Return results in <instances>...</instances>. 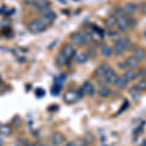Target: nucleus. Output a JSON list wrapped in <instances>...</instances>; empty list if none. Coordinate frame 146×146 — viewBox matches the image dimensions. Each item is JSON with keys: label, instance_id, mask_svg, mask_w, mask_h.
Listing matches in <instances>:
<instances>
[{"label": "nucleus", "instance_id": "obj_1", "mask_svg": "<svg viewBox=\"0 0 146 146\" xmlns=\"http://www.w3.org/2000/svg\"><path fill=\"white\" fill-rule=\"evenodd\" d=\"M27 28L30 33L39 34V33H42L47 27L40 22V20H33L27 25Z\"/></svg>", "mask_w": 146, "mask_h": 146}, {"label": "nucleus", "instance_id": "obj_2", "mask_svg": "<svg viewBox=\"0 0 146 146\" xmlns=\"http://www.w3.org/2000/svg\"><path fill=\"white\" fill-rule=\"evenodd\" d=\"M51 142L53 143L54 146H62L66 142V137L62 135V133H53L51 135Z\"/></svg>", "mask_w": 146, "mask_h": 146}, {"label": "nucleus", "instance_id": "obj_3", "mask_svg": "<svg viewBox=\"0 0 146 146\" xmlns=\"http://www.w3.org/2000/svg\"><path fill=\"white\" fill-rule=\"evenodd\" d=\"M62 53L66 56V58L68 60H71V58H74L76 56V51H75V48L73 47L72 44L70 43H65L63 44L62 47Z\"/></svg>", "mask_w": 146, "mask_h": 146}, {"label": "nucleus", "instance_id": "obj_4", "mask_svg": "<svg viewBox=\"0 0 146 146\" xmlns=\"http://www.w3.org/2000/svg\"><path fill=\"white\" fill-rule=\"evenodd\" d=\"M62 98L65 103H67V104H72V103H75L79 100V96H78L77 92L70 90V91H66L63 94Z\"/></svg>", "mask_w": 146, "mask_h": 146}, {"label": "nucleus", "instance_id": "obj_5", "mask_svg": "<svg viewBox=\"0 0 146 146\" xmlns=\"http://www.w3.org/2000/svg\"><path fill=\"white\" fill-rule=\"evenodd\" d=\"M117 78H118V75H117L116 71L113 68L109 67V69L107 70V72L104 75V79H105L104 81L109 85H115L117 81Z\"/></svg>", "mask_w": 146, "mask_h": 146}, {"label": "nucleus", "instance_id": "obj_6", "mask_svg": "<svg viewBox=\"0 0 146 146\" xmlns=\"http://www.w3.org/2000/svg\"><path fill=\"white\" fill-rule=\"evenodd\" d=\"M71 42L73 45L77 46V47H82L85 46V42H84V38H83V34L82 32H74V33L71 34Z\"/></svg>", "mask_w": 146, "mask_h": 146}, {"label": "nucleus", "instance_id": "obj_7", "mask_svg": "<svg viewBox=\"0 0 146 146\" xmlns=\"http://www.w3.org/2000/svg\"><path fill=\"white\" fill-rule=\"evenodd\" d=\"M109 63L107 62H101L100 64L98 65V67L95 70V76L101 78V77H104L105 73L107 72V70L109 69Z\"/></svg>", "mask_w": 146, "mask_h": 146}, {"label": "nucleus", "instance_id": "obj_8", "mask_svg": "<svg viewBox=\"0 0 146 146\" xmlns=\"http://www.w3.org/2000/svg\"><path fill=\"white\" fill-rule=\"evenodd\" d=\"M117 28L119 29V31L121 32H128L129 29V23H128V20H127L126 16L125 17H122V18H118L117 19Z\"/></svg>", "mask_w": 146, "mask_h": 146}, {"label": "nucleus", "instance_id": "obj_9", "mask_svg": "<svg viewBox=\"0 0 146 146\" xmlns=\"http://www.w3.org/2000/svg\"><path fill=\"white\" fill-rule=\"evenodd\" d=\"M123 10L127 15H135L138 11V5H136L135 3H133V2H127L123 7Z\"/></svg>", "mask_w": 146, "mask_h": 146}, {"label": "nucleus", "instance_id": "obj_10", "mask_svg": "<svg viewBox=\"0 0 146 146\" xmlns=\"http://www.w3.org/2000/svg\"><path fill=\"white\" fill-rule=\"evenodd\" d=\"M133 56L138 60L139 62H142L146 60V51L145 49L141 48V47H137L133 50Z\"/></svg>", "mask_w": 146, "mask_h": 146}, {"label": "nucleus", "instance_id": "obj_11", "mask_svg": "<svg viewBox=\"0 0 146 146\" xmlns=\"http://www.w3.org/2000/svg\"><path fill=\"white\" fill-rule=\"evenodd\" d=\"M129 82L127 80V78L125 77V75H121V76H118V78H117V81L116 83H115V86L117 87V89L120 91H123L125 89L128 87Z\"/></svg>", "mask_w": 146, "mask_h": 146}, {"label": "nucleus", "instance_id": "obj_12", "mask_svg": "<svg viewBox=\"0 0 146 146\" xmlns=\"http://www.w3.org/2000/svg\"><path fill=\"white\" fill-rule=\"evenodd\" d=\"M125 64L126 66L129 68V69H135V68L138 67V64H139V62L133 56H129L125 60Z\"/></svg>", "mask_w": 146, "mask_h": 146}, {"label": "nucleus", "instance_id": "obj_13", "mask_svg": "<svg viewBox=\"0 0 146 146\" xmlns=\"http://www.w3.org/2000/svg\"><path fill=\"white\" fill-rule=\"evenodd\" d=\"M68 60L66 58V56H65L62 52H60V53L56 54V58H55V62H56V65L58 67H62L64 66L65 64L67 63Z\"/></svg>", "mask_w": 146, "mask_h": 146}, {"label": "nucleus", "instance_id": "obj_14", "mask_svg": "<svg viewBox=\"0 0 146 146\" xmlns=\"http://www.w3.org/2000/svg\"><path fill=\"white\" fill-rule=\"evenodd\" d=\"M82 89H83L85 95H88L89 96H93L95 95V87H94V85L92 84L90 81L84 82L83 86H82Z\"/></svg>", "mask_w": 146, "mask_h": 146}, {"label": "nucleus", "instance_id": "obj_15", "mask_svg": "<svg viewBox=\"0 0 146 146\" xmlns=\"http://www.w3.org/2000/svg\"><path fill=\"white\" fill-rule=\"evenodd\" d=\"M112 50H113V53H114L115 55L120 56V55H122L125 51H126V49H125L123 43H122V42L120 41V39H119L118 41L115 42L114 46L112 47Z\"/></svg>", "mask_w": 146, "mask_h": 146}, {"label": "nucleus", "instance_id": "obj_16", "mask_svg": "<svg viewBox=\"0 0 146 146\" xmlns=\"http://www.w3.org/2000/svg\"><path fill=\"white\" fill-rule=\"evenodd\" d=\"M49 7H50L49 0H36V2L34 3V8L39 11H43Z\"/></svg>", "mask_w": 146, "mask_h": 146}, {"label": "nucleus", "instance_id": "obj_17", "mask_svg": "<svg viewBox=\"0 0 146 146\" xmlns=\"http://www.w3.org/2000/svg\"><path fill=\"white\" fill-rule=\"evenodd\" d=\"M42 16H45V17L49 18L50 20L53 21V22H55L56 20V18H58L56 12L54 11L53 9H51L50 7H49V8H46L45 10L42 11Z\"/></svg>", "mask_w": 146, "mask_h": 146}, {"label": "nucleus", "instance_id": "obj_18", "mask_svg": "<svg viewBox=\"0 0 146 146\" xmlns=\"http://www.w3.org/2000/svg\"><path fill=\"white\" fill-rule=\"evenodd\" d=\"M13 133V129L9 125L7 124H1L0 125V135L4 136H9L12 135Z\"/></svg>", "mask_w": 146, "mask_h": 146}, {"label": "nucleus", "instance_id": "obj_19", "mask_svg": "<svg viewBox=\"0 0 146 146\" xmlns=\"http://www.w3.org/2000/svg\"><path fill=\"white\" fill-rule=\"evenodd\" d=\"M89 60V56L87 55V53H84V52H82V53H79L78 55L75 56V62H76L78 64H83V63H86L88 62Z\"/></svg>", "mask_w": 146, "mask_h": 146}, {"label": "nucleus", "instance_id": "obj_20", "mask_svg": "<svg viewBox=\"0 0 146 146\" xmlns=\"http://www.w3.org/2000/svg\"><path fill=\"white\" fill-rule=\"evenodd\" d=\"M112 53H113V50H112L111 46L107 45V44H104V45H102L100 47V54L103 56H105V58L110 56L112 55Z\"/></svg>", "mask_w": 146, "mask_h": 146}, {"label": "nucleus", "instance_id": "obj_21", "mask_svg": "<svg viewBox=\"0 0 146 146\" xmlns=\"http://www.w3.org/2000/svg\"><path fill=\"white\" fill-rule=\"evenodd\" d=\"M116 23H117V19L114 17L113 15L109 16L108 18L105 19L104 21V27L106 28H112L113 27L116 25Z\"/></svg>", "mask_w": 146, "mask_h": 146}, {"label": "nucleus", "instance_id": "obj_22", "mask_svg": "<svg viewBox=\"0 0 146 146\" xmlns=\"http://www.w3.org/2000/svg\"><path fill=\"white\" fill-rule=\"evenodd\" d=\"M112 92H111V89L108 88V87H102V88L100 89V91H98V96H100V98H109L110 96H111Z\"/></svg>", "mask_w": 146, "mask_h": 146}, {"label": "nucleus", "instance_id": "obj_23", "mask_svg": "<svg viewBox=\"0 0 146 146\" xmlns=\"http://www.w3.org/2000/svg\"><path fill=\"white\" fill-rule=\"evenodd\" d=\"M87 55H88L89 58H93V60H96L98 58V51L96 50V47H94L93 45H88V48H87Z\"/></svg>", "mask_w": 146, "mask_h": 146}, {"label": "nucleus", "instance_id": "obj_24", "mask_svg": "<svg viewBox=\"0 0 146 146\" xmlns=\"http://www.w3.org/2000/svg\"><path fill=\"white\" fill-rule=\"evenodd\" d=\"M82 34H83L85 45H90V44H92V42H93V40H94L93 32H92V31H86V30H85L84 32H82Z\"/></svg>", "mask_w": 146, "mask_h": 146}, {"label": "nucleus", "instance_id": "obj_25", "mask_svg": "<svg viewBox=\"0 0 146 146\" xmlns=\"http://www.w3.org/2000/svg\"><path fill=\"white\" fill-rule=\"evenodd\" d=\"M125 77L127 78L129 82H131V81H135V80L137 78V73L133 71V69H129L125 72Z\"/></svg>", "mask_w": 146, "mask_h": 146}, {"label": "nucleus", "instance_id": "obj_26", "mask_svg": "<svg viewBox=\"0 0 146 146\" xmlns=\"http://www.w3.org/2000/svg\"><path fill=\"white\" fill-rule=\"evenodd\" d=\"M65 78H66L65 74H60V75H58V76H56V78H55V80H54V85H56V86L62 87L63 83H64Z\"/></svg>", "mask_w": 146, "mask_h": 146}, {"label": "nucleus", "instance_id": "obj_27", "mask_svg": "<svg viewBox=\"0 0 146 146\" xmlns=\"http://www.w3.org/2000/svg\"><path fill=\"white\" fill-rule=\"evenodd\" d=\"M139 93H140V91L137 89V87L135 86H133V87H131L129 88V94L131 95V96H133L135 100H137L138 98V96H139Z\"/></svg>", "mask_w": 146, "mask_h": 146}, {"label": "nucleus", "instance_id": "obj_28", "mask_svg": "<svg viewBox=\"0 0 146 146\" xmlns=\"http://www.w3.org/2000/svg\"><path fill=\"white\" fill-rule=\"evenodd\" d=\"M137 87V89L141 92H145L146 91V79L142 78L137 82V84L135 85Z\"/></svg>", "mask_w": 146, "mask_h": 146}, {"label": "nucleus", "instance_id": "obj_29", "mask_svg": "<svg viewBox=\"0 0 146 146\" xmlns=\"http://www.w3.org/2000/svg\"><path fill=\"white\" fill-rule=\"evenodd\" d=\"M39 20H40V22H41L42 23H43V25H45L46 27H50V25H53V23H54L53 21L50 20V19H49V18L45 17V16H41V18H40Z\"/></svg>", "mask_w": 146, "mask_h": 146}, {"label": "nucleus", "instance_id": "obj_30", "mask_svg": "<svg viewBox=\"0 0 146 146\" xmlns=\"http://www.w3.org/2000/svg\"><path fill=\"white\" fill-rule=\"evenodd\" d=\"M108 35H109V37L111 38L113 41H118L120 39V35H119V32L116 31V30H110L109 32H108Z\"/></svg>", "mask_w": 146, "mask_h": 146}, {"label": "nucleus", "instance_id": "obj_31", "mask_svg": "<svg viewBox=\"0 0 146 146\" xmlns=\"http://www.w3.org/2000/svg\"><path fill=\"white\" fill-rule=\"evenodd\" d=\"M113 16H114V17L116 18V19H118V18L125 17V16H126V14H125L123 8H118V9H116V10H115L114 14H113Z\"/></svg>", "mask_w": 146, "mask_h": 146}, {"label": "nucleus", "instance_id": "obj_32", "mask_svg": "<svg viewBox=\"0 0 146 146\" xmlns=\"http://www.w3.org/2000/svg\"><path fill=\"white\" fill-rule=\"evenodd\" d=\"M127 20H128V23H129V28L131 27H135L136 25H137V20H136L135 18L133 17H129V18H127Z\"/></svg>", "mask_w": 146, "mask_h": 146}, {"label": "nucleus", "instance_id": "obj_33", "mask_svg": "<svg viewBox=\"0 0 146 146\" xmlns=\"http://www.w3.org/2000/svg\"><path fill=\"white\" fill-rule=\"evenodd\" d=\"M95 142V136L91 133H87L85 136V143H88V144H93Z\"/></svg>", "mask_w": 146, "mask_h": 146}, {"label": "nucleus", "instance_id": "obj_34", "mask_svg": "<svg viewBox=\"0 0 146 146\" xmlns=\"http://www.w3.org/2000/svg\"><path fill=\"white\" fill-rule=\"evenodd\" d=\"M138 11L140 12L142 15L146 16V1H143L138 5Z\"/></svg>", "mask_w": 146, "mask_h": 146}, {"label": "nucleus", "instance_id": "obj_35", "mask_svg": "<svg viewBox=\"0 0 146 146\" xmlns=\"http://www.w3.org/2000/svg\"><path fill=\"white\" fill-rule=\"evenodd\" d=\"M137 76L141 77V78H146V67H142L138 70Z\"/></svg>", "mask_w": 146, "mask_h": 146}, {"label": "nucleus", "instance_id": "obj_36", "mask_svg": "<svg viewBox=\"0 0 146 146\" xmlns=\"http://www.w3.org/2000/svg\"><path fill=\"white\" fill-rule=\"evenodd\" d=\"M60 88H62V87L54 85V87L52 88V95H56V96L58 95V93L60 92Z\"/></svg>", "mask_w": 146, "mask_h": 146}, {"label": "nucleus", "instance_id": "obj_37", "mask_svg": "<svg viewBox=\"0 0 146 146\" xmlns=\"http://www.w3.org/2000/svg\"><path fill=\"white\" fill-rule=\"evenodd\" d=\"M129 105V101H128V100H125V101H124V103H123V106H122V107H121V109L119 110V114L123 113V112H124V110H127V109H128Z\"/></svg>", "mask_w": 146, "mask_h": 146}, {"label": "nucleus", "instance_id": "obj_38", "mask_svg": "<svg viewBox=\"0 0 146 146\" xmlns=\"http://www.w3.org/2000/svg\"><path fill=\"white\" fill-rule=\"evenodd\" d=\"M35 94H36V96H38V98H42V96H45V91L42 88H38L36 90V92H35Z\"/></svg>", "mask_w": 146, "mask_h": 146}, {"label": "nucleus", "instance_id": "obj_39", "mask_svg": "<svg viewBox=\"0 0 146 146\" xmlns=\"http://www.w3.org/2000/svg\"><path fill=\"white\" fill-rule=\"evenodd\" d=\"M23 1H25V4H27V5H34L36 0H23Z\"/></svg>", "mask_w": 146, "mask_h": 146}, {"label": "nucleus", "instance_id": "obj_40", "mask_svg": "<svg viewBox=\"0 0 146 146\" xmlns=\"http://www.w3.org/2000/svg\"><path fill=\"white\" fill-rule=\"evenodd\" d=\"M4 143H5V142H4V140L0 137V146H4Z\"/></svg>", "mask_w": 146, "mask_h": 146}, {"label": "nucleus", "instance_id": "obj_41", "mask_svg": "<svg viewBox=\"0 0 146 146\" xmlns=\"http://www.w3.org/2000/svg\"><path fill=\"white\" fill-rule=\"evenodd\" d=\"M142 146H146V140H143V143H142Z\"/></svg>", "mask_w": 146, "mask_h": 146}, {"label": "nucleus", "instance_id": "obj_42", "mask_svg": "<svg viewBox=\"0 0 146 146\" xmlns=\"http://www.w3.org/2000/svg\"><path fill=\"white\" fill-rule=\"evenodd\" d=\"M40 146H50V145H49V144H46V143H45V144H41Z\"/></svg>", "mask_w": 146, "mask_h": 146}, {"label": "nucleus", "instance_id": "obj_43", "mask_svg": "<svg viewBox=\"0 0 146 146\" xmlns=\"http://www.w3.org/2000/svg\"><path fill=\"white\" fill-rule=\"evenodd\" d=\"M27 146H34V145H31V144H28V145H27Z\"/></svg>", "mask_w": 146, "mask_h": 146}, {"label": "nucleus", "instance_id": "obj_44", "mask_svg": "<svg viewBox=\"0 0 146 146\" xmlns=\"http://www.w3.org/2000/svg\"><path fill=\"white\" fill-rule=\"evenodd\" d=\"M78 146H85V144H81V145H78Z\"/></svg>", "mask_w": 146, "mask_h": 146}, {"label": "nucleus", "instance_id": "obj_45", "mask_svg": "<svg viewBox=\"0 0 146 146\" xmlns=\"http://www.w3.org/2000/svg\"><path fill=\"white\" fill-rule=\"evenodd\" d=\"M75 1H77V0H75ZM78 1H80V0H78Z\"/></svg>", "mask_w": 146, "mask_h": 146}, {"label": "nucleus", "instance_id": "obj_46", "mask_svg": "<svg viewBox=\"0 0 146 146\" xmlns=\"http://www.w3.org/2000/svg\"><path fill=\"white\" fill-rule=\"evenodd\" d=\"M145 33H146V32H145ZM145 35H146V34H145Z\"/></svg>", "mask_w": 146, "mask_h": 146}]
</instances>
